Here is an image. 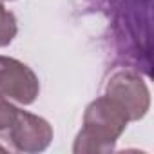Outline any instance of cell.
I'll use <instances>...</instances> for the list:
<instances>
[{
	"label": "cell",
	"instance_id": "1",
	"mask_svg": "<svg viewBox=\"0 0 154 154\" xmlns=\"http://www.w3.org/2000/svg\"><path fill=\"white\" fill-rule=\"evenodd\" d=\"M127 123L129 116L116 100L107 94L93 100L84 112L82 131L74 140L72 152L103 154L114 150V145L123 134Z\"/></svg>",
	"mask_w": 154,
	"mask_h": 154
},
{
	"label": "cell",
	"instance_id": "2",
	"mask_svg": "<svg viewBox=\"0 0 154 154\" xmlns=\"http://www.w3.org/2000/svg\"><path fill=\"white\" fill-rule=\"evenodd\" d=\"M105 94L116 100L127 112L129 122L141 120L150 107V93L140 74L132 71H120L107 82Z\"/></svg>",
	"mask_w": 154,
	"mask_h": 154
},
{
	"label": "cell",
	"instance_id": "3",
	"mask_svg": "<svg viewBox=\"0 0 154 154\" xmlns=\"http://www.w3.org/2000/svg\"><path fill=\"white\" fill-rule=\"evenodd\" d=\"M40 82L35 71L24 62L0 54V96L22 105H29L38 98Z\"/></svg>",
	"mask_w": 154,
	"mask_h": 154
},
{
	"label": "cell",
	"instance_id": "4",
	"mask_svg": "<svg viewBox=\"0 0 154 154\" xmlns=\"http://www.w3.org/2000/svg\"><path fill=\"white\" fill-rule=\"evenodd\" d=\"M53 136V127L45 118L20 109L13 125L9 127V140L13 147L24 154L44 152L51 145Z\"/></svg>",
	"mask_w": 154,
	"mask_h": 154
},
{
	"label": "cell",
	"instance_id": "5",
	"mask_svg": "<svg viewBox=\"0 0 154 154\" xmlns=\"http://www.w3.org/2000/svg\"><path fill=\"white\" fill-rule=\"evenodd\" d=\"M18 33V22L17 17L6 9V6L0 2V47L9 45Z\"/></svg>",
	"mask_w": 154,
	"mask_h": 154
},
{
	"label": "cell",
	"instance_id": "6",
	"mask_svg": "<svg viewBox=\"0 0 154 154\" xmlns=\"http://www.w3.org/2000/svg\"><path fill=\"white\" fill-rule=\"evenodd\" d=\"M17 114H18V107H15L11 100H8L6 96H0V132L9 131Z\"/></svg>",
	"mask_w": 154,
	"mask_h": 154
},
{
	"label": "cell",
	"instance_id": "7",
	"mask_svg": "<svg viewBox=\"0 0 154 154\" xmlns=\"http://www.w3.org/2000/svg\"><path fill=\"white\" fill-rule=\"evenodd\" d=\"M0 150H2V152H4V150H6V149H4V147H2V145H0Z\"/></svg>",
	"mask_w": 154,
	"mask_h": 154
}]
</instances>
